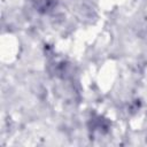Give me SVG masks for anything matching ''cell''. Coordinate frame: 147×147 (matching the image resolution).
Listing matches in <instances>:
<instances>
[{"label":"cell","mask_w":147,"mask_h":147,"mask_svg":"<svg viewBox=\"0 0 147 147\" xmlns=\"http://www.w3.org/2000/svg\"><path fill=\"white\" fill-rule=\"evenodd\" d=\"M33 1L36 3V7L40 8L39 10L44 9L46 11V10H48L53 6V0H33Z\"/></svg>","instance_id":"obj_1"}]
</instances>
